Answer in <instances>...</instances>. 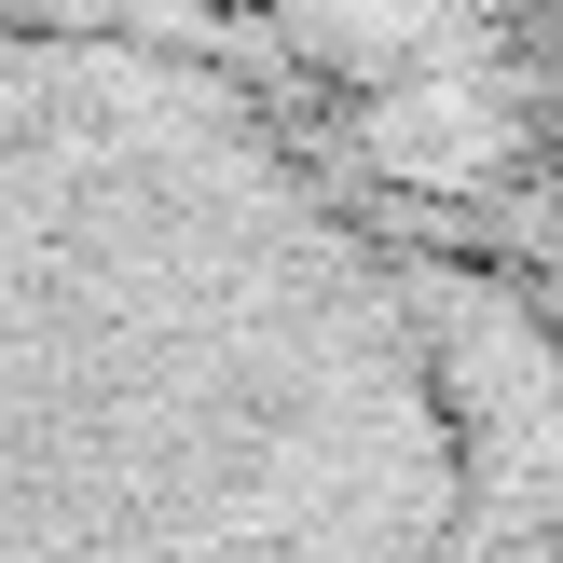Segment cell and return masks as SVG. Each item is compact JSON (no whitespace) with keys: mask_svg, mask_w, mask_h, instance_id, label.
<instances>
[{"mask_svg":"<svg viewBox=\"0 0 563 563\" xmlns=\"http://www.w3.org/2000/svg\"><path fill=\"white\" fill-rule=\"evenodd\" d=\"M0 563H563V289L302 0H0Z\"/></svg>","mask_w":563,"mask_h":563,"instance_id":"1","label":"cell"}]
</instances>
